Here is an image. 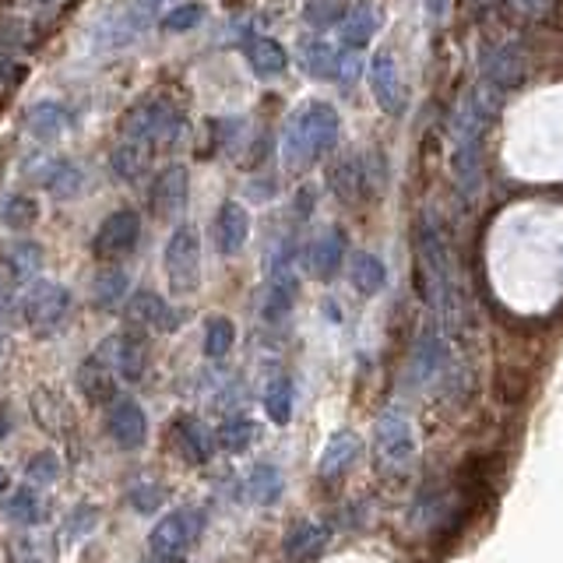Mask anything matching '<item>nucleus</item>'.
I'll return each instance as SVG.
<instances>
[{
  "label": "nucleus",
  "mask_w": 563,
  "mask_h": 563,
  "mask_svg": "<svg viewBox=\"0 0 563 563\" xmlns=\"http://www.w3.org/2000/svg\"><path fill=\"white\" fill-rule=\"evenodd\" d=\"M416 268L422 299L437 313V321L454 331L462 324V296H457V272L448 233L433 211H422L416 222Z\"/></svg>",
  "instance_id": "1"
},
{
  "label": "nucleus",
  "mask_w": 563,
  "mask_h": 563,
  "mask_svg": "<svg viewBox=\"0 0 563 563\" xmlns=\"http://www.w3.org/2000/svg\"><path fill=\"white\" fill-rule=\"evenodd\" d=\"M497 99H500L497 85L483 75L462 99H457L454 113H451V166H454L457 184L465 187V194L479 187L483 137L493 120V110H497Z\"/></svg>",
  "instance_id": "2"
},
{
  "label": "nucleus",
  "mask_w": 563,
  "mask_h": 563,
  "mask_svg": "<svg viewBox=\"0 0 563 563\" xmlns=\"http://www.w3.org/2000/svg\"><path fill=\"white\" fill-rule=\"evenodd\" d=\"M339 134H342L339 110H334L331 102L310 99L286 120V131H282V158H286L289 169H307L339 145Z\"/></svg>",
  "instance_id": "3"
},
{
  "label": "nucleus",
  "mask_w": 563,
  "mask_h": 563,
  "mask_svg": "<svg viewBox=\"0 0 563 563\" xmlns=\"http://www.w3.org/2000/svg\"><path fill=\"white\" fill-rule=\"evenodd\" d=\"M205 525H208V515H205V507H198V504L169 510V515L152 528L148 553L158 563H184V556L201 542Z\"/></svg>",
  "instance_id": "4"
},
{
  "label": "nucleus",
  "mask_w": 563,
  "mask_h": 563,
  "mask_svg": "<svg viewBox=\"0 0 563 563\" xmlns=\"http://www.w3.org/2000/svg\"><path fill=\"white\" fill-rule=\"evenodd\" d=\"M120 134L145 137L155 148H169L184 134V117L166 99H137L120 120Z\"/></svg>",
  "instance_id": "5"
},
{
  "label": "nucleus",
  "mask_w": 563,
  "mask_h": 563,
  "mask_svg": "<svg viewBox=\"0 0 563 563\" xmlns=\"http://www.w3.org/2000/svg\"><path fill=\"white\" fill-rule=\"evenodd\" d=\"M18 313H22V324L32 334L49 339L70 317V289L60 286V282H32L25 296L18 299Z\"/></svg>",
  "instance_id": "6"
},
{
  "label": "nucleus",
  "mask_w": 563,
  "mask_h": 563,
  "mask_svg": "<svg viewBox=\"0 0 563 563\" xmlns=\"http://www.w3.org/2000/svg\"><path fill=\"white\" fill-rule=\"evenodd\" d=\"M166 282L176 296H190L201 286V240L194 225H176L163 251Z\"/></svg>",
  "instance_id": "7"
},
{
  "label": "nucleus",
  "mask_w": 563,
  "mask_h": 563,
  "mask_svg": "<svg viewBox=\"0 0 563 563\" xmlns=\"http://www.w3.org/2000/svg\"><path fill=\"white\" fill-rule=\"evenodd\" d=\"M374 448L377 457L387 468H409L416 457V433H412V419L398 405H387V409L377 416L374 427Z\"/></svg>",
  "instance_id": "8"
},
{
  "label": "nucleus",
  "mask_w": 563,
  "mask_h": 563,
  "mask_svg": "<svg viewBox=\"0 0 563 563\" xmlns=\"http://www.w3.org/2000/svg\"><path fill=\"white\" fill-rule=\"evenodd\" d=\"M158 4H163V0H128V4H123L120 11H113V14L99 25L96 43H99L102 49H123V46H131V43L141 40V35L148 32V25L155 22Z\"/></svg>",
  "instance_id": "9"
},
{
  "label": "nucleus",
  "mask_w": 563,
  "mask_h": 563,
  "mask_svg": "<svg viewBox=\"0 0 563 563\" xmlns=\"http://www.w3.org/2000/svg\"><path fill=\"white\" fill-rule=\"evenodd\" d=\"M96 356L113 369L120 380L137 384L148 369V342L137 331H117L110 339H102Z\"/></svg>",
  "instance_id": "10"
},
{
  "label": "nucleus",
  "mask_w": 563,
  "mask_h": 563,
  "mask_svg": "<svg viewBox=\"0 0 563 563\" xmlns=\"http://www.w3.org/2000/svg\"><path fill=\"white\" fill-rule=\"evenodd\" d=\"M137 236H141V216L134 208H120V211H110V216L102 219V225L96 229L92 251L99 261H120L137 246Z\"/></svg>",
  "instance_id": "11"
},
{
  "label": "nucleus",
  "mask_w": 563,
  "mask_h": 563,
  "mask_svg": "<svg viewBox=\"0 0 563 563\" xmlns=\"http://www.w3.org/2000/svg\"><path fill=\"white\" fill-rule=\"evenodd\" d=\"M296 264H292V254L282 246V251L272 257V268H268V286H264V296H261V317L264 321H282V317H289L292 310V299H296Z\"/></svg>",
  "instance_id": "12"
},
{
  "label": "nucleus",
  "mask_w": 563,
  "mask_h": 563,
  "mask_svg": "<svg viewBox=\"0 0 563 563\" xmlns=\"http://www.w3.org/2000/svg\"><path fill=\"white\" fill-rule=\"evenodd\" d=\"M123 313H128V321L131 328L137 331H158V334H169L184 324V313L169 307L163 296L152 292V289H137L131 299H128V307H123Z\"/></svg>",
  "instance_id": "13"
},
{
  "label": "nucleus",
  "mask_w": 563,
  "mask_h": 563,
  "mask_svg": "<svg viewBox=\"0 0 563 563\" xmlns=\"http://www.w3.org/2000/svg\"><path fill=\"white\" fill-rule=\"evenodd\" d=\"M448 366H451V349L444 331H440V324H427L412 352V380L430 387L448 374Z\"/></svg>",
  "instance_id": "14"
},
{
  "label": "nucleus",
  "mask_w": 563,
  "mask_h": 563,
  "mask_svg": "<svg viewBox=\"0 0 563 563\" xmlns=\"http://www.w3.org/2000/svg\"><path fill=\"white\" fill-rule=\"evenodd\" d=\"M369 88H374V99L387 117L405 113V81L391 49L374 53V60H369Z\"/></svg>",
  "instance_id": "15"
},
{
  "label": "nucleus",
  "mask_w": 563,
  "mask_h": 563,
  "mask_svg": "<svg viewBox=\"0 0 563 563\" xmlns=\"http://www.w3.org/2000/svg\"><path fill=\"white\" fill-rule=\"evenodd\" d=\"M187 198H190V173H187V166H166L152 180L148 208H152L155 219H176V216H184Z\"/></svg>",
  "instance_id": "16"
},
{
  "label": "nucleus",
  "mask_w": 563,
  "mask_h": 563,
  "mask_svg": "<svg viewBox=\"0 0 563 563\" xmlns=\"http://www.w3.org/2000/svg\"><path fill=\"white\" fill-rule=\"evenodd\" d=\"M169 440L187 465H208L219 444V437L211 433L198 416H176L169 427Z\"/></svg>",
  "instance_id": "17"
},
{
  "label": "nucleus",
  "mask_w": 563,
  "mask_h": 563,
  "mask_svg": "<svg viewBox=\"0 0 563 563\" xmlns=\"http://www.w3.org/2000/svg\"><path fill=\"white\" fill-rule=\"evenodd\" d=\"M106 430L120 451H137L148 440V416L134 398H117L110 405V416H106Z\"/></svg>",
  "instance_id": "18"
},
{
  "label": "nucleus",
  "mask_w": 563,
  "mask_h": 563,
  "mask_svg": "<svg viewBox=\"0 0 563 563\" xmlns=\"http://www.w3.org/2000/svg\"><path fill=\"white\" fill-rule=\"evenodd\" d=\"M155 145L145 137H131V134H120V145L110 152V169L120 176L123 184H137L141 176L148 173L152 158H155Z\"/></svg>",
  "instance_id": "19"
},
{
  "label": "nucleus",
  "mask_w": 563,
  "mask_h": 563,
  "mask_svg": "<svg viewBox=\"0 0 563 563\" xmlns=\"http://www.w3.org/2000/svg\"><path fill=\"white\" fill-rule=\"evenodd\" d=\"M32 416L35 422L49 433V437H67L70 430H75V412H70L67 398L57 391V387H35L32 395Z\"/></svg>",
  "instance_id": "20"
},
{
  "label": "nucleus",
  "mask_w": 563,
  "mask_h": 563,
  "mask_svg": "<svg viewBox=\"0 0 563 563\" xmlns=\"http://www.w3.org/2000/svg\"><path fill=\"white\" fill-rule=\"evenodd\" d=\"M363 451V440L352 433V430H339V433H331V440L324 444L321 457H317V475L321 479H339V475H345L352 465H356V457Z\"/></svg>",
  "instance_id": "21"
},
{
  "label": "nucleus",
  "mask_w": 563,
  "mask_h": 563,
  "mask_svg": "<svg viewBox=\"0 0 563 563\" xmlns=\"http://www.w3.org/2000/svg\"><path fill=\"white\" fill-rule=\"evenodd\" d=\"M246 240H251V216L240 201H225L219 208V219H216V243H219V254L225 257H236Z\"/></svg>",
  "instance_id": "22"
},
{
  "label": "nucleus",
  "mask_w": 563,
  "mask_h": 563,
  "mask_svg": "<svg viewBox=\"0 0 563 563\" xmlns=\"http://www.w3.org/2000/svg\"><path fill=\"white\" fill-rule=\"evenodd\" d=\"M40 187H46L57 201H70L85 190V173L70 163V158H46V163L32 173Z\"/></svg>",
  "instance_id": "23"
},
{
  "label": "nucleus",
  "mask_w": 563,
  "mask_h": 563,
  "mask_svg": "<svg viewBox=\"0 0 563 563\" xmlns=\"http://www.w3.org/2000/svg\"><path fill=\"white\" fill-rule=\"evenodd\" d=\"M117 384H120V377L96 356V352L88 360H81V366H78V391L92 405H113L117 401Z\"/></svg>",
  "instance_id": "24"
},
{
  "label": "nucleus",
  "mask_w": 563,
  "mask_h": 563,
  "mask_svg": "<svg viewBox=\"0 0 563 563\" xmlns=\"http://www.w3.org/2000/svg\"><path fill=\"white\" fill-rule=\"evenodd\" d=\"M342 257H345V236H342V229L328 225V229H321V233L313 236L307 264H310V272L317 278H331L334 272L342 268Z\"/></svg>",
  "instance_id": "25"
},
{
  "label": "nucleus",
  "mask_w": 563,
  "mask_h": 563,
  "mask_svg": "<svg viewBox=\"0 0 563 563\" xmlns=\"http://www.w3.org/2000/svg\"><path fill=\"white\" fill-rule=\"evenodd\" d=\"M25 128L35 141H57L70 131V113L67 106L57 102V99H43L35 102L29 117H25Z\"/></svg>",
  "instance_id": "26"
},
{
  "label": "nucleus",
  "mask_w": 563,
  "mask_h": 563,
  "mask_svg": "<svg viewBox=\"0 0 563 563\" xmlns=\"http://www.w3.org/2000/svg\"><path fill=\"white\" fill-rule=\"evenodd\" d=\"M328 542V525H317V521H296L289 532H286V542H282V553H286L289 563H307L310 556H317L324 550Z\"/></svg>",
  "instance_id": "27"
},
{
  "label": "nucleus",
  "mask_w": 563,
  "mask_h": 563,
  "mask_svg": "<svg viewBox=\"0 0 563 563\" xmlns=\"http://www.w3.org/2000/svg\"><path fill=\"white\" fill-rule=\"evenodd\" d=\"M0 510H4V518H11L14 525H22V528H35V525H43L46 521V497L40 489H32V486H18L11 489L4 504H0Z\"/></svg>",
  "instance_id": "28"
},
{
  "label": "nucleus",
  "mask_w": 563,
  "mask_h": 563,
  "mask_svg": "<svg viewBox=\"0 0 563 563\" xmlns=\"http://www.w3.org/2000/svg\"><path fill=\"white\" fill-rule=\"evenodd\" d=\"M380 29V11L374 4H366V0H360V4H352L342 22H339V35L345 46H366L369 40H374V32Z\"/></svg>",
  "instance_id": "29"
},
{
  "label": "nucleus",
  "mask_w": 563,
  "mask_h": 563,
  "mask_svg": "<svg viewBox=\"0 0 563 563\" xmlns=\"http://www.w3.org/2000/svg\"><path fill=\"white\" fill-rule=\"evenodd\" d=\"M243 53H246V64H251L254 75L261 78H275L289 64L286 49H282V43H275L272 35H251V40L243 43Z\"/></svg>",
  "instance_id": "30"
},
{
  "label": "nucleus",
  "mask_w": 563,
  "mask_h": 563,
  "mask_svg": "<svg viewBox=\"0 0 563 563\" xmlns=\"http://www.w3.org/2000/svg\"><path fill=\"white\" fill-rule=\"evenodd\" d=\"M339 64H342V57L334 53L331 43H324V40L299 43V67H303V75H310L317 81H331V78H339Z\"/></svg>",
  "instance_id": "31"
},
{
  "label": "nucleus",
  "mask_w": 563,
  "mask_h": 563,
  "mask_svg": "<svg viewBox=\"0 0 563 563\" xmlns=\"http://www.w3.org/2000/svg\"><path fill=\"white\" fill-rule=\"evenodd\" d=\"M92 299H96V307L106 310V313H113L120 307H128V299H131V282H128V272H120V268H106L96 275L92 282Z\"/></svg>",
  "instance_id": "32"
},
{
  "label": "nucleus",
  "mask_w": 563,
  "mask_h": 563,
  "mask_svg": "<svg viewBox=\"0 0 563 563\" xmlns=\"http://www.w3.org/2000/svg\"><path fill=\"white\" fill-rule=\"evenodd\" d=\"M349 278L363 296H377L387 286V268H384V261L377 254L360 251V254H352V261H349Z\"/></svg>",
  "instance_id": "33"
},
{
  "label": "nucleus",
  "mask_w": 563,
  "mask_h": 563,
  "mask_svg": "<svg viewBox=\"0 0 563 563\" xmlns=\"http://www.w3.org/2000/svg\"><path fill=\"white\" fill-rule=\"evenodd\" d=\"M282 489H286V479H282L278 465L272 462H261L251 468V475H246V493H251V500L261 504V507H272L278 504Z\"/></svg>",
  "instance_id": "34"
},
{
  "label": "nucleus",
  "mask_w": 563,
  "mask_h": 563,
  "mask_svg": "<svg viewBox=\"0 0 563 563\" xmlns=\"http://www.w3.org/2000/svg\"><path fill=\"white\" fill-rule=\"evenodd\" d=\"M328 180H331V190L339 194V201H356L363 194V187H366L363 163L356 155H345V158H339V163L331 166Z\"/></svg>",
  "instance_id": "35"
},
{
  "label": "nucleus",
  "mask_w": 563,
  "mask_h": 563,
  "mask_svg": "<svg viewBox=\"0 0 563 563\" xmlns=\"http://www.w3.org/2000/svg\"><path fill=\"white\" fill-rule=\"evenodd\" d=\"M292 405H296V387L292 380L282 374V377H272L268 387H264V412L275 422V427H286L292 419Z\"/></svg>",
  "instance_id": "36"
},
{
  "label": "nucleus",
  "mask_w": 563,
  "mask_h": 563,
  "mask_svg": "<svg viewBox=\"0 0 563 563\" xmlns=\"http://www.w3.org/2000/svg\"><path fill=\"white\" fill-rule=\"evenodd\" d=\"M4 268L14 282H29L43 272V251H40V243H32V240H22V243H14L8 257H4Z\"/></svg>",
  "instance_id": "37"
},
{
  "label": "nucleus",
  "mask_w": 563,
  "mask_h": 563,
  "mask_svg": "<svg viewBox=\"0 0 563 563\" xmlns=\"http://www.w3.org/2000/svg\"><path fill=\"white\" fill-rule=\"evenodd\" d=\"M236 345V324L229 317L216 313L205 321V356L208 360H225Z\"/></svg>",
  "instance_id": "38"
},
{
  "label": "nucleus",
  "mask_w": 563,
  "mask_h": 563,
  "mask_svg": "<svg viewBox=\"0 0 563 563\" xmlns=\"http://www.w3.org/2000/svg\"><path fill=\"white\" fill-rule=\"evenodd\" d=\"M219 448L229 454H243L257 440V422L251 416H229L219 427Z\"/></svg>",
  "instance_id": "39"
},
{
  "label": "nucleus",
  "mask_w": 563,
  "mask_h": 563,
  "mask_svg": "<svg viewBox=\"0 0 563 563\" xmlns=\"http://www.w3.org/2000/svg\"><path fill=\"white\" fill-rule=\"evenodd\" d=\"M0 222L14 233H25L35 222H40V201L32 194H11V198L0 205Z\"/></svg>",
  "instance_id": "40"
},
{
  "label": "nucleus",
  "mask_w": 563,
  "mask_h": 563,
  "mask_svg": "<svg viewBox=\"0 0 563 563\" xmlns=\"http://www.w3.org/2000/svg\"><path fill=\"white\" fill-rule=\"evenodd\" d=\"M57 545L40 536H18L8 542V563H53Z\"/></svg>",
  "instance_id": "41"
},
{
  "label": "nucleus",
  "mask_w": 563,
  "mask_h": 563,
  "mask_svg": "<svg viewBox=\"0 0 563 563\" xmlns=\"http://www.w3.org/2000/svg\"><path fill=\"white\" fill-rule=\"evenodd\" d=\"M60 457L57 451H40L35 457H29V465H25V479L35 483V486H53L60 479Z\"/></svg>",
  "instance_id": "42"
},
{
  "label": "nucleus",
  "mask_w": 563,
  "mask_h": 563,
  "mask_svg": "<svg viewBox=\"0 0 563 563\" xmlns=\"http://www.w3.org/2000/svg\"><path fill=\"white\" fill-rule=\"evenodd\" d=\"M166 486H158V483H152V479H141L137 486H131V493H128V504L137 510V515H152V510H158L166 504Z\"/></svg>",
  "instance_id": "43"
},
{
  "label": "nucleus",
  "mask_w": 563,
  "mask_h": 563,
  "mask_svg": "<svg viewBox=\"0 0 563 563\" xmlns=\"http://www.w3.org/2000/svg\"><path fill=\"white\" fill-rule=\"evenodd\" d=\"M205 22V8L201 4H180L173 8L169 14H163V29L166 32H190Z\"/></svg>",
  "instance_id": "44"
},
{
  "label": "nucleus",
  "mask_w": 563,
  "mask_h": 563,
  "mask_svg": "<svg viewBox=\"0 0 563 563\" xmlns=\"http://www.w3.org/2000/svg\"><path fill=\"white\" fill-rule=\"evenodd\" d=\"M349 8L342 4V0H307V22L310 25H334V22H342V14Z\"/></svg>",
  "instance_id": "45"
},
{
  "label": "nucleus",
  "mask_w": 563,
  "mask_h": 563,
  "mask_svg": "<svg viewBox=\"0 0 563 563\" xmlns=\"http://www.w3.org/2000/svg\"><path fill=\"white\" fill-rule=\"evenodd\" d=\"M96 521H99V510H96V507H85V504H81V507L75 510V515L67 518V528H64V532H67L70 539H81V536L92 532Z\"/></svg>",
  "instance_id": "46"
},
{
  "label": "nucleus",
  "mask_w": 563,
  "mask_h": 563,
  "mask_svg": "<svg viewBox=\"0 0 563 563\" xmlns=\"http://www.w3.org/2000/svg\"><path fill=\"white\" fill-rule=\"evenodd\" d=\"M14 310H18V296L11 286V275H0V324H4Z\"/></svg>",
  "instance_id": "47"
},
{
  "label": "nucleus",
  "mask_w": 563,
  "mask_h": 563,
  "mask_svg": "<svg viewBox=\"0 0 563 563\" xmlns=\"http://www.w3.org/2000/svg\"><path fill=\"white\" fill-rule=\"evenodd\" d=\"M448 4H451V0H427V25H430V29H440V25H444Z\"/></svg>",
  "instance_id": "48"
},
{
  "label": "nucleus",
  "mask_w": 563,
  "mask_h": 563,
  "mask_svg": "<svg viewBox=\"0 0 563 563\" xmlns=\"http://www.w3.org/2000/svg\"><path fill=\"white\" fill-rule=\"evenodd\" d=\"M550 4H553V0H518V8L525 14H532V18H542L545 11H550Z\"/></svg>",
  "instance_id": "49"
},
{
  "label": "nucleus",
  "mask_w": 563,
  "mask_h": 563,
  "mask_svg": "<svg viewBox=\"0 0 563 563\" xmlns=\"http://www.w3.org/2000/svg\"><path fill=\"white\" fill-rule=\"evenodd\" d=\"M0 493H8V472L0 468Z\"/></svg>",
  "instance_id": "50"
},
{
  "label": "nucleus",
  "mask_w": 563,
  "mask_h": 563,
  "mask_svg": "<svg viewBox=\"0 0 563 563\" xmlns=\"http://www.w3.org/2000/svg\"><path fill=\"white\" fill-rule=\"evenodd\" d=\"M43 4H60V0H43Z\"/></svg>",
  "instance_id": "51"
},
{
  "label": "nucleus",
  "mask_w": 563,
  "mask_h": 563,
  "mask_svg": "<svg viewBox=\"0 0 563 563\" xmlns=\"http://www.w3.org/2000/svg\"><path fill=\"white\" fill-rule=\"evenodd\" d=\"M0 349H4V345H0Z\"/></svg>",
  "instance_id": "52"
}]
</instances>
